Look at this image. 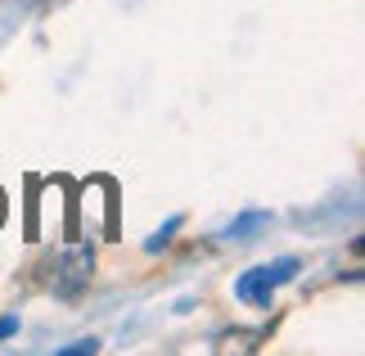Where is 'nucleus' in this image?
<instances>
[{"label":"nucleus","instance_id":"1","mask_svg":"<svg viewBox=\"0 0 365 356\" xmlns=\"http://www.w3.org/2000/svg\"><path fill=\"white\" fill-rule=\"evenodd\" d=\"M293 275H298V258H279L271 266H252V270H244V275L235 280V297H240L244 307H271L275 289L289 284Z\"/></svg>","mask_w":365,"mask_h":356},{"label":"nucleus","instance_id":"2","mask_svg":"<svg viewBox=\"0 0 365 356\" xmlns=\"http://www.w3.org/2000/svg\"><path fill=\"white\" fill-rule=\"evenodd\" d=\"M91 275H95L91 248H68L63 258L50 266V289H54V297H77L91 284Z\"/></svg>","mask_w":365,"mask_h":356},{"label":"nucleus","instance_id":"3","mask_svg":"<svg viewBox=\"0 0 365 356\" xmlns=\"http://www.w3.org/2000/svg\"><path fill=\"white\" fill-rule=\"evenodd\" d=\"M266 221H271L266 212H248V217H240L226 235H230V239H248V230H257V225H266Z\"/></svg>","mask_w":365,"mask_h":356},{"label":"nucleus","instance_id":"4","mask_svg":"<svg viewBox=\"0 0 365 356\" xmlns=\"http://www.w3.org/2000/svg\"><path fill=\"white\" fill-rule=\"evenodd\" d=\"M176 230H180V217H172L167 225H158V235H153V239H149L145 248H149V253H163L167 244H172V235H176Z\"/></svg>","mask_w":365,"mask_h":356},{"label":"nucleus","instance_id":"5","mask_svg":"<svg viewBox=\"0 0 365 356\" xmlns=\"http://www.w3.org/2000/svg\"><path fill=\"white\" fill-rule=\"evenodd\" d=\"M86 352H100V343H95V338H81V343H68L59 356H86Z\"/></svg>","mask_w":365,"mask_h":356},{"label":"nucleus","instance_id":"6","mask_svg":"<svg viewBox=\"0 0 365 356\" xmlns=\"http://www.w3.org/2000/svg\"><path fill=\"white\" fill-rule=\"evenodd\" d=\"M9 334H19V316H5V320H0V338H9Z\"/></svg>","mask_w":365,"mask_h":356}]
</instances>
